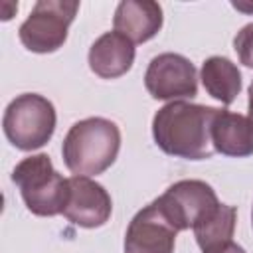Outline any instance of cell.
Returning <instances> with one entry per match:
<instances>
[{
    "instance_id": "9c48e42d",
    "label": "cell",
    "mask_w": 253,
    "mask_h": 253,
    "mask_svg": "<svg viewBox=\"0 0 253 253\" xmlns=\"http://www.w3.org/2000/svg\"><path fill=\"white\" fill-rule=\"evenodd\" d=\"M176 233L156 202H150L130 219L125 233V253H174Z\"/></svg>"
},
{
    "instance_id": "8992f818",
    "label": "cell",
    "mask_w": 253,
    "mask_h": 253,
    "mask_svg": "<svg viewBox=\"0 0 253 253\" xmlns=\"http://www.w3.org/2000/svg\"><path fill=\"white\" fill-rule=\"evenodd\" d=\"M154 202L176 231L194 229L219 206L215 190L202 180H180Z\"/></svg>"
},
{
    "instance_id": "30bf717a",
    "label": "cell",
    "mask_w": 253,
    "mask_h": 253,
    "mask_svg": "<svg viewBox=\"0 0 253 253\" xmlns=\"http://www.w3.org/2000/svg\"><path fill=\"white\" fill-rule=\"evenodd\" d=\"M134 43L119 32H105L89 47V67L101 79H117L134 63Z\"/></svg>"
},
{
    "instance_id": "8fae6325",
    "label": "cell",
    "mask_w": 253,
    "mask_h": 253,
    "mask_svg": "<svg viewBox=\"0 0 253 253\" xmlns=\"http://www.w3.org/2000/svg\"><path fill=\"white\" fill-rule=\"evenodd\" d=\"M162 6L154 0H123L113 18L115 32L128 38L132 43L152 40L162 28Z\"/></svg>"
},
{
    "instance_id": "277c9868",
    "label": "cell",
    "mask_w": 253,
    "mask_h": 253,
    "mask_svg": "<svg viewBox=\"0 0 253 253\" xmlns=\"http://www.w3.org/2000/svg\"><path fill=\"white\" fill-rule=\"evenodd\" d=\"M55 107L38 93H22L12 99L2 117L6 138L18 150L30 152L45 146L55 132Z\"/></svg>"
},
{
    "instance_id": "2e32d148",
    "label": "cell",
    "mask_w": 253,
    "mask_h": 253,
    "mask_svg": "<svg viewBox=\"0 0 253 253\" xmlns=\"http://www.w3.org/2000/svg\"><path fill=\"white\" fill-rule=\"evenodd\" d=\"M210 253H247L239 243H235V241H229L227 245H223V247H219V249H215V251H210Z\"/></svg>"
},
{
    "instance_id": "ac0fdd59",
    "label": "cell",
    "mask_w": 253,
    "mask_h": 253,
    "mask_svg": "<svg viewBox=\"0 0 253 253\" xmlns=\"http://www.w3.org/2000/svg\"><path fill=\"white\" fill-rule=\"evenodd\" d=\"M231 4H233V8H237V10H243V12H253V6L245 4V2H231Z\"/></svg>"
},
{
    "instance_id": "e0dca14e",
    "label": "cell",
    "mask_w": 253,
    "mask_h": 253,
    "mask_svg": "<svg viewBox=\"0 0 253 253\" xmlns=\"http://www.w3.org/2000/svg\"><path fill=\"white\" fill-rule=\"evenodd\" d=\"M247 107H249V119L253 121V81L249 85V101H247Z\"/></svg>"
},
{
    "instance_id": "7c38bea8",
    "label": "cell",
    "mask_w": 253,
    "mask_h": 253,
    "mask_svg": "<svg viewBox=\"0 0 253 253\" xmlns=\"http://www.w3.org/2000/svg\"><path fill=\"white\" fill-rule=\"evenodd\" d=\"M213 152L231 158H245L253 154V121L245 115L217 109L211 121Z\"/></svg>"
},
{
    "instance_id": "3957f363",
    "label": "cell",
    "mask_w": 253,
    "mask_h": 253,
    "mask_svg": "<svg viewBox=\"0 0 253 253\" xmlns=\"http://www.w3.org/2000/svg\"><path fill=\"white\" fill-rule=\"evenodd\" d=\"M12 182L20 188L26 208L40 217H53L63 213L69 198V182L51 164L43 152L32 154L16 164Z\"/></svg>"
},
{
    "instance_id": "4fadbf2b",
    "label": "cell",
    "mask_w": 253,
    "mask_h": 253,
    "mask_svg": "<svg viewBox=\"0 0 253 253\" xmlns=\"http://www.w3.org/2000/svg\"><path fill=\"white\" fill-rule=\"evenodd\" d=\"M200 79L210 97L221 105H231L241 91V71L223 55H211L202 63Z\"/></svg>"
},
{
    "instance_id": "9a60e30c",
    "label": "cell",
    "mask_w": 253,
    "mask_h": 253,
    "mask_svg": "<svg viewBox=\"0 0 253 253\" xmlns=\"http://www.w3.org/2000/svg\"><path fill=\"white\" fill-rule=\"evenodd\" d=\"M233 49L245 67L253 69V22L245 24L233 38Z\"/></svg>"
},
{
    "instance_id": "5b68a950",
    "label": "cell",
    "mask_w": 253,
    "mask_h": 253,
    "mask_svg": "<svg viewBox=\"0 0 253 253\" xmlns=\"http://www.w3.org/2000/svg\"><path fill=\"white\" fill-rule=\"evenodd\" d=\"M79 10L75 0H40L22 22L18 36L22 45L34 53H53L65 40L67 30Z\"/></svg>"
},
{
    "instance_id": "7a4b0ae2",
    "label": "cell",
    "mask_w": 253,
    "mask_h": 253,
    "mask_svg": "<svg viewBox=\"0 0 253 253\" xmlns=\"http://www.w3.org/2000/svg\"><path fill=\"white\" fill-rule=\"evenodd\" d=\"M121 150V130L117 123L103 117H89L73 123L67 130L61 156L73 176H97L113 166Z\"/></svg>"
},
{
    "instance_id": "6da1fadb",
    "label": "cell",
    "mask_w": 253,
    "mask_h": 253,
    "mask_svg": "<svg viewBox=\"0 0 253 253\" xmlns=\"http://www.w3.org/2000/svg\"><path fill=\"white\" fill-rule=\"evenodd\" d=\"M217 107L172 101L160 107L152 119V138L156 146L174 158H211V121Z\"/></svg>"
},
{
    "instance_id": "5bb4252c",
    "label": "cell",
    "mask_w": 253,
    "mask_h": 253,
    "mask_svg": "<svg viewBox=\"0 0 253 253\" xmlns=\"http://www.w3.org/2000/svg\"><path fill=\"white\" fill-rule=\"evenodd\" d=\"M235 221H237V210L229 204H221L206 215L200 223L194 225V235L204 253L215 251L229 241H233V231H235Z\"/></svg>"
},
{
    "instance_id": "52a82bcc",
    "label": "cell",
    "mask_w": 253,
    "mask_h": 253,
    "mask_svg": "<svg viewBox=\"0 0 253 253\" xmlns=\"http://www.w3.org/2000/svg\"><path fill=\"white\" fill-rule=\"evenodd\" d=\"M144 87L158 101L194 99L198 95V73L188 57L166 51L150 59L144 73Z\"/></svg>"
},
{
    "instance_id": "ba28073f",
    "label": "cell",
    "mask_w": 253,
    "mask_h": 253,
    "mask_svg": "<svg viewBox=\"0 0 253 253\" xmlns=\"http://www.w3.org/2000/svg\"><path fill=\"white\" fill-rule=\"evenodd\" d=\"M69 182V198L63 208V215L73 225L95 229L109 221L113 213L111 194L99 182L89 176H71Z\"/></svg>"
},
{
    "instance_id": "d6986e66",
    "label": "cell",
    "mask_w": 253,
    "mask_h": 253,
    "mask_svg": "<svg viewBox=\"0 0 253 253\" xmlns=\"http://www.w3.org/2000/svg\"><path fill=\"white\" fill-rule=\"evenodd\" d=\"M251 225H253V208H251Z\"/></svg>"
}]
</instances>
